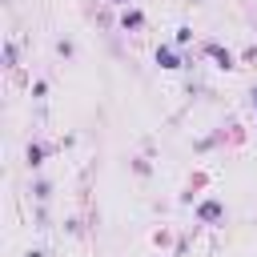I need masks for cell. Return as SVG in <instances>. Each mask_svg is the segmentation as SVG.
Masks as SVG:
<instances>
[{
	"label": "cell",
	"mask_w": 257,
	"mask_h": 257,
	"mask_svg": "<svg viewBox=\"0 0 257 257\" xmlns=\"http://www.w3.org/2000/svg\"><path fill=\"white\" fill-rule=\"evenodd\" d=\"M197 217H201V221H221V217H225V205H221V201H205V205L197 209Z\"/></svg>",
	"instance_id": "cell-1"
},
{
	"label": "cell",
	"mask_w": 257,
	"mask_h": 257,
	"mask_svg": "<svg viewBox=\"0 0 257 257\" xmlns=\"http://www.w3.org/2000/svg\"><path fill=\"white\" fill-rule=\"evenodd\" d=\"M157 64H161V68H181V56H177L173 48L161 44V48H157Z\"/></svg>",
	"instance_id": "cell-2"
},
{
	"label": "cell",
	"mask_w": 257,
	"mask_h": 257,
	"mask_svg": "<svg viewBox=\"0 0 257 257\" xmlns=\"http://www.w3.org/2000/svg\"><path fill=\"white\" fill-rule=\"evenodd\" d=\"M141 24H145V12H137V8H128L120 16V28H141Z\"/></svg>",
	"instance_id": "cell-3"
},
{
	"label": "cell",
	"mask_w": 257,
	"mask_h": 257,
	"mask_svg": "<svg viewBox=\"0 0 257 257\" xmlns=\"http://www.w3.org/2000/svg\"><path fill=\"white\" fill-rule=\"evenodd\" d=\"M209 52L217 56V64H221V68H233V56H229V52H225L221 44H209Z\"/></svg>",
	"instance_id": "cell-4"
},
{
	"label": "cell",
	"mask_w": 257,
	"mask_h": 257,
	"mask_svg": "<svg viewBox=\"0 0 257 257\" xmlns=\"http://www.w3.org/2000/svg\"><path fill=\"white\" fill-rule=\"evenodd\" d=\"M44 157H48V149H44V145H28V165H32V169H36Z\"/></svg>",
	"instance_id": "cell-5"
},
{
	"label": "cell",
	"mask_w": 257,
	"mask_h": 257,
	"mask_svg": "<svg viewBox=\"0 0 257 257\" xmlns=\"http://www.w3.org/2000/svg\"><path fill=\"white\" fill-rule=\"evenodd\" d=\"M4 64H8V68H12V64H16V44H12V40H8V44H4Z\"/></svg>",
	"instance_id": "cell-6"
},
{
	"label": "cell",
	"mask_w": 257,
	"mask_h": 257,
	"mask_svg": "<svg viewBox=\"0 0 257 257\" xmlns=\"http://www.w3.org/2000/svg\"><path fill=\"white\" fill-rule=\"evenodd\" d=\"M112 4H128V0H112Z\"/></svg>",
	"instance_id": "cell-7"
},
{
	"label": "cell",
	"mask_w": 257,
	"mask_h": 257,
	"mask_svg": "<svg viewBox=\"0 0 257 257\" xmlns=\"http://www.w3.org/2000/svg\"><path fill=\"white\" fill-rule=\"evenodd\" d=\"M253 108H257V92H253Z\"/></svg>",
	"instance_id": "cell-8"
}]
</instances>
